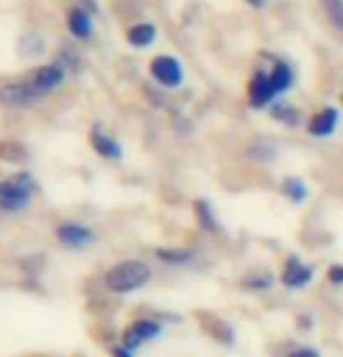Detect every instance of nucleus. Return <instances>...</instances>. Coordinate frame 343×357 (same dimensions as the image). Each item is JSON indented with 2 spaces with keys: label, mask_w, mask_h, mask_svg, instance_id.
<instances>
[{
  "label": "nucleus",
  "mask_w": 343,
  "mask_h": 357,
  "mask_svg": "<svg viewBox=\"0 0 343 357\" xmlns=\"http://www.w3.org/2000/svg\"><path fill=\"white\" fill-rule=\"evenodd\" d=\"M287 357H320V353L311 346H301V348H294L287 353Z\"/></svg>",
  "instance_id": "obj_21"
},
{
  "label": "nucleus",
  "mask_w": 343,
  "mask_h": 357,
  "mask_svg": "<svg viewBox=\"0 0 343 357\" xmlns=\"http://www.w3.org/2000/svg\"><path fill=\"white\" fill-rule=\"evenodd\" d=\"M91 145H93V150H96L98 154H103V157H107V159H119V157H122V147L117 145V140L103 136L100 129L91 131Z\"/></svg>",
  "instance_id": "obj_10"
},
{
  "label": "nucleus",
  "mask_w": 343,
  "mask_h": 357,
  "mask_svg": "<svg viewBox=\"0 0 343 357\" xmlns=\"http://www.w3.org/2000/svg\"><path fill=\"white\" fill-rule=\"evenodd\" d=\"M322 8H325L334 29L343 33V0H322Z\"/></svg>",
  "instance_id": "obj_17"
},
{
  "label": "nucleus",
  "mask_w": 343,
  "mask_h": 357,
  "mask_svg": "<svg viewBox=\"0 0 343 357\" xmlns=\"http://www.w3.org/2000/svg\"><path fill=\"white\" fill-rule=\"evenodd\" d=\"M273 117L280 119V122L294 126V124H297V119H299V114H297V110H294L292 105H275L273 107Z\"/></svg>",
  "instance_id": "obj_19"
},
{
  "label": "nucleus",
  "mask_w": 343,
  "mask_h": 357,
  "mask_svg": "<svg viewBox=\"0 0 343 357\" xmlns=\"http://www.w3.org/2000/svg\"><path fill=\"white\" fill-rule=\"evenodd\" d=\"M114 357H131V350L129 348H117L114 350Z\"/></svg>",
  "instance_id": "obj_22"
},
{
  "label": "nucleus",
  "mask_w": 343,
  "mask_h": 357,
  "mask_svg": "<svg viewBox=\"0 0 343 357\" xmlns=\"http://www.w3.org/2000/svg\"><path fill=\"white\" fill-rule=\"evenodd\" d=\"M59 241L66 245H84V243H89L91 241V231L89 229H84V227H79V225H63V227H59Z\"/></svg>",
  "instance_id": "obj_9"
},
{
  "label": "nucleus",
  "mask_w": 343,
  "mask_h": 357,
  "mask_svg": "<svg viewBox=\"0 0 343 357\" xmlns=\"http://www.w3.org/2000/svg\"><path fill=\"white\" fill-rule=\"evenodd\" d=\"M268 75H271L275 93L287 91L292 86V82H294V73H292V68L287 63H275V68L268 73Z\"/></svg>",
  "instance_id": "obj_13"
},
{
  "label": "nucleus",
  "mask_w": 343,
  "mask_h": 357,
  "mask_svg": "<svg viewBox=\"0 0 343 357\" xmlns=\"http://www.w3.org/2000/svg\"><path fill=\"white\" fill-rule=\"evenodd\" d=\"M36 183L29 173H17L0 183V208L3 211H19L33 197Z\"/></svg>",
  "instance_id": "obj_3"
},
{
  "label": "nucleus",
  "mask_w": 343,
  "mask_h": 357,
  "mask_svg": "<svg viewBox=\"0 0 343 357\" xmlns=\"http://www.w3.org/2000/svg\"><path fill=\"white\" fill-rule=\"evenodd\" d=\"M63 82V70L59 66H40L29 77L15 84H5L0 89V100L8 105H29L36 103Z\"/></svg>",
  "instance_id": "obj_1"
},
{
  "label": "nucleus",
  "mask_w": 343,
  "mask_h": 357,
  "mask_svg": "<svg viewBox=\"0 0 343 357\" xmlns=\"http://www.w3.org/2000/svg\"><path fill=\"white\" fill-rule=\"evenodd\" d=\"M336 124H339V110L336 107H322L320 112H315L311 119H308V133L315 138H325V136H332Z\"/></svg>",
  "instance_id": "obj_8"
},
{
  "label": "nucleus",
  "mask_w": 343,
  "mask_h": 357,
  "mask_svg": "<svg viewBox=\"0 0 343 357\" xmlns=\"http://www.w3.org/2000/svg\"><path fill=\"white\" fill-rule=\"evenodd\" d=\"M157 255L166 264H187V261L194 259L192 250H157Z\"/></svg>",
  "instance_id": "obj_18"
},
{
  "label": "nucleus",
  "mask_w": 343,
  "mask_h": 357,
  "mask_svg": "<svg viewBox=\"0 0 343 357\" xmlns=\"http://www.w3.org/2000/svg\"><path fill=\"white\" fill-rule=\"evenodd\" d=\"M194 213H197L199 225L204 227L206 231H218V229H220V222H218V218H215L213 206L208 204L206 199H199L197 204H194Z\"/></svg>",
  "instance_id": "obj_12"
},
{
  "label": "nucleus",
  "mask_w": 343,
  "mask_h": 357,
  "mask_svg": "<svg viewBox=\"0 0 343 357\" xmlns=\"http://www.w3.org/2000/svg\"><path fill=\"white\" fill-rule=\"evenodd\" d=\"M247 3L254 5V8H261V5H264V0H247Z\"/></svg>",
  "instance_id": "obj_23"
},
{
  "label": "nucleus",
  "mask_w": 343,
  "mask_h": 357,
  "mask_svg": "<svg viewBox=\"0 0 343 357\" xmlns=\"http://www.w3.org/2000/svg\"><path fill=\"white\" fill-rule=\"evenodd\" d=\"M154 36H157V31H154V26H150V24H138L126 33L129 43L136 45V47H147L154 40Z\"/></svg>",
  "instance_id": "obj_14"
},
{
  "label": "nucleus",
  "mask_w": 343,
  "mask_h": 357,
  "mask_svg": "<svg viewBox=\"0 0 343 357\" xmlns=\"http://www.w3.org/2000/svg\"><path fill=\"white\" fill-rule=\"evenodd\" d=\"M341 103H343V96H341Z\"/></svg>",
  "instance_id": "obj_24"
},
{
  "label": "nucleus",
  "mask_w": 343,
  "mask_h": 357,
  "mask_svg": "<svg viewBox=\"0 0 343 357\" xmlns=\"http://www.w3.org/2000/svg\"><path fill=\"white\" fill-rule=\"evenodd\" d=\"M150 73L161 86H168V89H173V86L183 82V66L173 56H157L150 63Z\"/></svg>",
  "instance_id": "obj_5"
},
{
  "label": "nucleus",
  "mask_w": 343,
  "mask_h": 357,
  "mask_svg": "<svg viewBox=\"0 0 343 357\" xmlns=\"http://www.w3.org/2000/svg\"><path fill=\"white\" fill-rule=\"evenodd\" d=\"M161 332V325L159 322H154V320H136L133 325H129L124 329V348H138L140 343H145V341H152V339H157Z\"/></svg>",
  "instance_id": "obj_6"
},
{
  "label": "nucleus",
  "mask_w": 343,
  "mask_h": 357,
  "mask_svg": "<svg viewBox=\"0 0 343 357\" xmlns=\"http://www.w3.org/2000/svg\"><path fill=\"white\" fill-rule=\"evenodd\" d=\"M275 96H278V93L273 89L271 75H266V73H254L250 84H247V98H250V105L264 107L271 103Z\"/></svg>",
  "instance_id": "obj_7"
},
{
  "label": "nucleus",
  "mask_w": 343,
  "mask_h": 357,
  "mask_svg": "<svg viewBox=\"0 0 343 357\" xmlns=\"http://www.w3.org/2000/svg\"><path fill=\"white\" fill-rule=\"evenodd\" d=\"M68 29L75 38L84 40L91 36V17L84 10H70L68 12Z\"/></svg>",
  "instance_id": "obj_11"
},
{
  "label": "nucleus",
  "mask_w": 343,
  "mask_h": 357,
  "mask_svg": "<svg viewBox=\"0 0 343 357\" xmlns=\"http://www.w3.org/2000/svg\"><path fill=\"white\" fill-rule=\"evenodd\" d=\"M150 266L145 261L138 259H129V261H119L117 266H112L110 271L105 273V285L107 289L117 294L124 292H133V289L143 287L147 280H150Z\"/></svg>",
  "instance_id": "obj_2"
},
{
  "label": "nucleus",
  "mask_w": 343,
  "mask_h": 357,
  "mask_svg": "<svg viewBox=\"0 0 343 357\" xmlns=\"http://www.w3.org/2000/svg\"><path fill=\"white\" fill-rule=\"evenodd\" d=\"M313 280V268L304 264L297 255H292V257L285 259V264H282V271H280V282L285 287L290 289H301L306 287L308 282Z\"/></svg>",
  "instance_id": "obj_4"
},
{
  "label": "nucleus",
  "mask_w": 343,
  "mask_h": 357,
  "mask_svg": "<svg viewBox=\"0 0 343 357\" xmlns=\"http://www.w3.org/2000/svg\"><path fill=\"white\" fill-rule=\"evenodd\" d=\"M241 285L245 289H250V292H266V289L273 285V275L271 273H254V275H247Z\"/></svg>",
  "instance_id": "obj_16"
},
{
  "label": "nucleus",
  "mask_w": 343,
  "mask_h": 357,
  "mask_svg": "<svg viewBox=\"0 0 343 357\" xmlns=\"http://www.w3.org/2000/svg\"><path fill=\"white\" fill-rule=\"evenodd\" d=\"M327 280L332 285H343V264H332L327 268Z\"/></svg>",
  "instance_id": "obj_20"
},
{
  "label": "nucleus",
  "mask_w": 343,
  "mask_h": 357,
  "mask_svg": "<svg viewBox=\"0 0 343 357\" xmlns=\"http://www.w3.org/2000/svg\"><path fill=\"white\" fill-rule=\"evenodd\" d=\"M282 194L292 201V204H301L306 199V185L299 178H285L282 180Z\"/></svg>",
  "instance_id": "obj_15"
}]
</instances>
